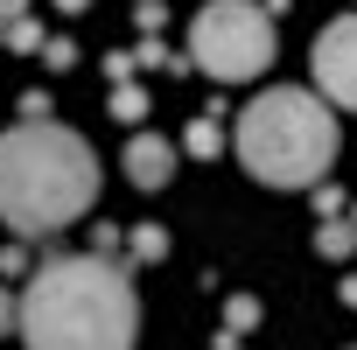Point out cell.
<instances>
[{
    "label": "cell",
    "mask_w": 357,
    "mask_h": 350,
    "mask_svg": "<svg viewBox=\"0 0 357 350\" xmlns=\"http://www.w3.org/2000/svg\"><path fill=\"white\" fill-rule=\"evenodd\" d=\"M112 119H126V126H140L147 119V91L126 77V84H112Z\"/></svg>",
    "instance_id": "obj_9"
},
{
    "label": "cell",
    "mask_w": 357,
    "mask_h": 350,
    "mask_svg": "<svg viewBox=\"0 0 357 350\" xmlns=\"http://www.w3.org/2000/svg\"><path fill=\"white\" fill-rule=\"evenodd\" d=\"M8 322H22V301H8V294H0V329H8Z\"/></svg>",
    "instance_id": "obj_17"
},
{
    "label": "cell",
    "mask_w": 357,
    "mask_h": 350,
    "mask_svg": "<svg viewBox=\"0 0 357 350\" xmlns=\"http://www.w3.org/2000/svg\"><path fill=\"white\" fill-rule=\"evenodd\" d=\"M252 322H259V301H252V294H238V301L225 308V329H231V336H245Z\"/></svg>",
    "instance_id": "obj_12"
},
{
    "label": "cell",
    "mask_w": 357,
    "mask_h": 350,
    "mask_svg": "<svg viewBox=\"0 0 357 350\" xmlns=\"http://www.w3.org/2000/svg\"><path fill=\"white\" fill-rule=\"evenodd\" d=\"M133 259H147V266L168 259V231H161V225H140V231H133Z\"/></svg>",
    "instance_id": "obj_11"
},
{
    "label": "cell",
    "mask_w": 357,
    "mask_h": 350,
    "mask_svg": "<svg viewBox=\"0 0 357 350\" xmlns=\"http://www.w3.org/2000/svg\"><path fill=\"white\" fill-rule=\"evenodd\" d=\"M0 43H8V50H36V56H43V43H50V36L22 15V22H0Z\"/></svg>",
    "instance_id": "obj_10"
},
{
    "label": "cell",
    "mask_w": 357,
    "mask_h": 350,
    "mask_svg": "<svg viewBox=\"0 0 357 350\" xmlns=\"http://www.w3.org/2000/svg\"><path fill=\"white\" fill-rule=\"evenodd\" d=\"M56 8H63V15H84V8H91V0H56Z\"/></svg>",
    "instance_id": "obj_18"
},
{
    "label": "cell",
    "mask_w": 357,
    "mask_h": 350,
    "mask_svg": "<svg viewBox=\"0 0 357 350\" xmlns=\"http://www.w3.org/2000/svg\"><path fill=\"white\" fill-rule=\"evenodd\" d=\"M98 197V161L84 133L56 119H22L0 133V225L22 238H50L77 225Z\"/></svg>",
    "instance_id": "obj_2"
},
{
    "label": "cell",
    "mask_w": 357,
    "mask_h": 350,
    "mask_svg": "<svg viewBox=\"0 0 357 350\" xmlns=\"http://www.w3.org/2000/svg\"><path fill=\"white\" fill-rule=\"evenodd\" d=\"M183 147H190V154H197V161H211V154H218V147H225V126H218V119H211V112H197V119H190V133H183Z\"/></svg>",
    "instance_id": "obj_8"
},
{
    "label": "cell",
    "mask_w": 357,
    "mask_h": 350,
    "mask_svg": "<svg viewBox=\"0 0 357 350\" xmlns=\"http://www.w3.org/2000/svg\"><path fill=\"white\" fill-rule=\"evenodd\" d=\"M315 211H322V218H343V197H336V190H322V183H315Z\"/></svg>",
    "instance_id": "obj_15"
},
{
    "label": "cell",
    "mask_w": 357,
    "mask_h": 350,
    "mask_svg": "<svg viewBox=\"0 0 357 350\" xmlns=\"http://www.w3.org/2000/svg\"><path fill=\"white\" fill-rule=\"evenodd\" d=\"M175 154H183V147H175V140H161V133H133L126 140V183L133 190H168L175 183Z\"/></svg>",
    "instance_id": "obj_6"
},
{
    "label": "cell",
    "mask_w": 357,
    "mask_h": 350,
    "mask_svg": "<svg viewBox=\"0 0 357 350\" xmlns=\"http://www.w3.org/2000/svg\"><path fill=\"white\" fill-rule=\"evenodd\" d=\"M308 63H315V84H322V98H336V105H350V112H357V15L329 22V29L315 36Z\"/></svg>",
    "instance_id": "obj_5"
},
{
    "label": "cell",
    "mask_w": 357,
    "mask_h": 350,
    "mask_svg": "<svg viewBox=\"0 0 357 350\" xmlns=\"http://www.w3.org/2000/svg\"><path fill=\"white\" fill-rule=\"evenodd\" d=\"M161 15H168V0H140V29H147V36L161 29Z\"/></svg>",
    "instance_id": "obj_14"
},
{
    "label": "cell",
    "mask_w": 357,
    "mask_h": 350,
    "mask_svg": "<svg viewBox=\"0 0 357 350\" xmlns=\"http://www.w3.org/2000/svg\"><path fill=\"white\" fill-rule=\"evenodd\" d=\"M29 15V0H0V22H22Z\"/></svg>",
    "instance_id": "obj_16"
},
{
    "label": "cell",
    "mask_w": 357,
    "mask_h": 350,
    "mask_svg": "<svg viewBox=\"0 0 357 350\" xmlns=\"http://www.w3.org/2000/svg\"><path fill=\"white\" fill-rule=\"evenodd\" d=\"M15 329L29 350H133L140 301H133V280L105 252H70L29 280Z\"/></svg>",
    "instance_id": "obj_1"
},
{
    "label": "cell",
    "mask_w": 357,
    "mask_h": 350,
    "mask_svg": "<svg viewBox=\"0 0 357 350\" xmlns=\"http://www.w3.org/2000/svg\"><path fill=\"white\" fill-rule=\"evenodd\" d=\"M315 252L343 266V259L357 252V225H350V218H322V225H315Z\"/></svg>",
    "instance_id": "obj_7"
},
{
    "label": "cell",
    "mask_w": 357,
    "mask_h": 350,
    "mask_svg": "<svg viewBox=\"0 0 357 350\" xmlns=\"http://www.w3.org/2000/svg\"><path fill=\"white\" fill-rule=\"evenodd\" d=\"M190 56L218 84H245V77H259L273 63V15L259 0H211L190 22Z\"/></svg>",
    "instance_id": "obj_4"
},
{
    "label": "cell",
    "mask_w": 357,
    "mask_h": 350,
    "mask_svg": "<svg viewBox=\"0 0 357 350\" xmlns=\"http://www.w3.org/2000/svg\"><path fill=\"white\" fill-rule=\"evenodd\" d=\"M343 301H350V308H357V280H343Z\"/></svg>",
    "instance_id": "obj_19"
},
{
    "label": "cell",
    "mask_w": 357,
    "mask_h": 350,
    "mask_svg": "<svg viewBox=\"0 0 357 350\" xmlns=\"http://www.w3.org/2000/svg\"><path fill=\"white\" fill-rule=\"evenodd\" d=\"M43 63H50V70H70V63H77V43H70V36H50V43H43Z\"/></svg>",
    "instance_id": "obj_13"
},
{
    "label": "cell",
    "mask_w": 357,
    "mask_h": 350,
    "mask_svg": "<svg viewBox=\"0 0 357 350\" xmlns=\"http://www.w3.org/2000/svg\"><path fill=\"white\" fill-rule=\"evenodd\" d=\"M350 225H357V211H350Z\"/></svg>",
    "instance_id": "obj_20"
},
{
    "label": "cell",
    "mask_w": 357,
    "mask_h": 350,
    "mask_svg": "<svg viewBox=\"0 0 357 350\" xmlns=\"http://www.w3.org/2000/svg\"><path fill=\"white\" fill-rule=\"evenodd\" d=\"M336 147H343V126H336L329 98H315V91L273 84L238 112V161L266 190H315Z\"/></svg>",
    "instance_id": "obj_3"
}]
</instances>
